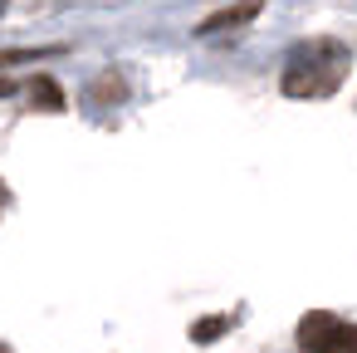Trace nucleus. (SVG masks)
<instances>
[{
  "label": "nucleus",
  "instance_id": "obj_6",
  "mask_svg": "<svg viewBox=\"0 0 357 353\" xmlns=\"http://www.w3.org/2000/svg\"><path fill=\"white\" fill-rule=\"evenodd\" d=\"M0 10H6V0H0Z\"/></svg>",
  "mask_w": 357,
  "mask_h": 353
},
{
  "label": "nucleus",
  "instance_id": "obj_2",
  "mask_svg": "<svg viewBox=\"0 0 357 353\" xmlns=\"http://www.w3.org/2000/svg\"><path fill=\"white\" fill-rule=\"evenodd\" d=\"M298 348L303 353H357V324L328 309H313L298 319Z\"/></svg>",
  "mask_w": 357,
  "mask_h": 353
},
{
  "label": "nucleus",
  "instance_id": "obj_4",
  "mask_svg": "<svg viewBox=\"0 0 357 353\" xmlns=\"http://www.w3.org/2000/svg\"><path fill=\"white\" fill-rule=\"evenodd\" d=\"M220 329H225V319H206V329H201V338H215Z\"/></svg>",
  "mask_w": 357,
  "mask_h": 353
},
{
  "label": "nucleus",
  "instance_id": "obj_1",
  "mask_svg": "<svg viewBox=\"0 0 357 353\" xmlns=\"http://www.w3.org/2000/svg\"><path fill=\"white\" fill-rule=\"evenodd\" d=\"M352 69V50L337 40H298L284 64V94L289 99H328Z\"/></svg>",
  "mask_w": 357,
  "mask_h": 353
},
{
  "label": "nucleus",
  "instance_id": "obj_5",
  "mask_svg": "<svg viewBox=\"0 0 357 353\" xmlns=\"http://www.w3.org/2000/svg\"><path fill=\"white\" fill-rule=\"evenodd\" d=\"M0 353H10V348H6V343H0Z\"/></svg>",
  "mask_w": 357,
  "mask_h": 353
},
{
  "label": "nucleus",
  "instance_id": "obj_3",
  "mask_svg": "<svg viewBox=\"0 0 357 353\" xmlns=\"http://www.w3.org/2000/svg\"><path fill=\"white\" fill-rule=\"evenodd\" d=\"M259 6H235V10H225V15H211V20H201V35H215V30H225V25H240V20H250Z\"/></svg>",
  "mask_w": 357,
  "mask_h": 353
}]
</instances>
